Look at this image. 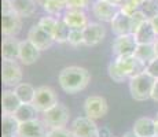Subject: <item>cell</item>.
Wrapping results in <instances>:
<instances>
[{
  "label": "cell",
  "mask_w": 158,
  "mask_h": 137,
  "mask_svg": "<svg viewBox=\"0 0 158 137\" xmlns=\"http://www.w3.org/2000/svg\"><path fill=\"white\" fill-rule=\"evenodd\" d=\"M58 82L63 92L76 95L88 87L91 82V74L87 69L80 66H68L62 69L58 75Z\"/></svg>",
  "instance_id": "6da1fadb"
},
{
  "label": "cell",
  "mask_w": 158,
  "mask_h": 137,
  "mask_svg": "<svg viewBox=\"0 0 158 137\" xmlns=\"http://www.w3.org/2000/svg\"><path fill=\"white\" fill-rule=\"evenodd\" d=\"M154 82H156V78L151 77L147 71L131 78L129 92H131L132 99H135L136 102H146V100L151 99Z\"/></svg>",
  "instance_id": "7a4b0ae2"
},
{
  "label": "cell",
  "mask_w": 158,
  "mask_h": 137,
  "mask_svg": "<svg viewBox=\"0 0 158 137\" xmlns=\"http://www.w3.org/2000/svg\"><path fill=\"white\" fill-rule=\"evenodd\" d=\"M22 30V18L11 8L8 0L2 4V33L4 37H17Z\"/></svg>",
  "instance_id": "3957f363"
},
{
  "label": "cell",
  "mask_w": 158,
  "mask_h": 137,
  "mask_svg": "<svg viewBox=\"0 0 158 137\" xmlns=\"http://www.w3.org/2000/svg\"><path fill=\"white\" fill-rule=\"evenodd\" d=\"M70 118V111L63 103H56L54 107L43 114V122L48 129H56V127H65Z\"/></svg>",
  "instance_id": "277c9868"
},
{
  "label": "cell",
  "mask_w": 158,
  "mask_h": 137,
  "mask_svg": "<svg viewBox=\"0 0 158 137\" xmlns=\"http://www.w3.org/2000/svg\"><path fill=\"white\" fill-rule=\"evenodd\" d=\"M56 103H59L58 102V95L51 87L43 85V87L36 88V95H35L32 104H33V107L37 110V112L44 114L51 107H54Z\"/></svg>",
  "instance_id": "5b68a950"
},
{
  "label": "cell",
  "mask_w": 158,
  "mask_h": 137,
  "mask_svg": "<svg viewBox=\"0 0 158 137\" xmlns=\"http://www.w3.org/2000/svg\"><path fill=\"white\" fill-rule=\"evenodd\" d=\"M23 73L17 60L3 59L2 62V80L7 88H15L22 82Z\"/></svg>",
  "instance_id": "8992f818"
},
{
  "label": "cell",
  "mask_w": 158,
  "mask_h": 137,
  "mask_svg": "<svg viewBox=\"0 0 158 137\" xmlns=\"http://www.w3.org/2000/svg\"><path fill=\"white\" fill-rule=\"evenodd\" d=\"M109 111V104L107 100L103 96L99 95H91L88 96L84 102V112L85 117L91 118V119L96 121L103 118Z\"/></svg>",
  "instance_id": "52a82bcc"
},
{
  "label": "cell",
  "mask_w": 158,
  "mask_h": 137,
  "mask_svg": "<svg viewBox=\"0 0 158 137\" xmlns=\"http://www.w3.org/2000/svg\"><path fill=\"white\" fill-rule=\"evenodd\" d=\"M91 11H92L94 17L98 21L103 23H111V21L120 14V6L114 4V3L103 2V0H95L91 4Z\"/></svg>",
  "instance_id": "ba28073f"
},
{
  "label": "cell",
  "mask_w": 158,
  "mask_h": 137,
  "mask_svg": "<svg viewBox=\"0 0 158 137\" xmlns=\"http://www.w3.org/2000/svg\"><path fill=\"white\" fill-rule=\"evenodd\" d=\"M136 48H138V42L133 34L117 36L111 44V54L114 58L131 56V55H135Z\"/></svg>",
  "instance_id": "9c48e42d"
},
{
  "label": "cell",
  "mask_w": 158,
  "mask_h": 137,
  "mask_svg": "<svg viewBox=\"0 0 158 137\" xmlns=\"http://www.w3.org/2000/svg\"><path fill=\"white\" fill-rule=\"evenodd\" d=\"M70 130L74 137H98L99 127L88 117H78L72 122Z\"/></svg>",
  "instance_id": "30bf717a"
},
{
  "label": "cell",
  "mask_w": 158,
  "mask_h": 137,
  "mask_svg": "<svg viewBox=\"0 0 158 137\" xmlns=\"http://www.w3.org/2000/svg\"><path fill=\"white\" fill-rule=\"evenodd\" d=\"M26 38H28V40L32 42L36 48H39L40 51L48 50V48H51V47H52V44L55 42V40H54V36L51 34V33L45 32L44 29H41L37 23H36V25H33L29 29L28 37H26Z\"/></svg>",
  "instance_id": "8fae6325"
},
{
  "label": "cell",
  "mask_w": 158,
  "mask_h": 137,
  "mask_svg": "<svg viewBox=\"0 0 158 137\" xmlns=\"http://www.w3.org/2000/svg\"><path fill=\"white\" fill-rule=\"evenodd\" d=\"M114 60L117 62V65L121 67V70H123V71L128 75L129 80L146 71V65H144V63H142L140 60L135 56V55H131V56L114 58Z\"/></svg>",
  "instance_id": "7c38bea8"
},
{
  "label": "cell",
  "mask_w": 158,
  "mask_h": 137,
  "mask_svg": "<svg viewBox=\"0 0 158 137\" xmlns=\"http://www.w3.org/2000/svg\"><path fill=\"white\" fill-rule=\"evenodd\" d=\"M84 33V45L94 47L98 45L105 40L106 37V27L99 22H89L83 29Z\"/></svg>",
  "instance_id": "4fadbf2b"
},
{
  "label": "cell",
  "mask_w": 158,
  "mask_h": 137,
  "mask_svg": "<svg viewBox=\"0 0 158 137\" xmlns=\"http://www.w3.org/2000/svg\"><path fill=\"white\" fill-rule=\"evenodd\" d=\"M48 127L45 126L43 119H33L28 122L19 123L18 137H47Z\"/></svg>",
  "instance_id": "5bb4252c"
},
{
  "label": "cell",
  "mask_w": 158,
  "mask_h": 137,
  "mask_svg": "<svg viewBox=\"0 0 158 137\" xmlns=\"http://www.w3.org/2000/svg\"><path fill=\"white\" fill-rule=\"evenodd\" d=\"M40 54H41V51L39 50V48H36L28 38L21 40L18 60H19L22 65L30 66V65H33V63H36L39 60V58H40Z\"/></svg>",
  "instance_id": "9a60e30c"
},
{
  "label": "cell",
  "mask_w": 158,
  "mask_h": 137,
  "mask_svg": "<svg viewBox=\"0 0 158 137\" xmlns=\"http://www.w3.org/2000/svg\"><path fill=\"white\" fill-rule=\"evenodd\" d=\"M132 132L136 137H158L156 119L148 117L138 118L132 126Z\"/></svg>",
  "instance_id": "2e32d148"
},
{
  "label": "cell",
  "mask_w": 158,
  "mask_h": 137,
  "mask_svg": "<svg viewBox=\"0 0 158 137\" xmlns=\"http://www.w3.org/2000/svg\"><path fill=\"white\" fill-rule=\"evenodd\" d=\"M60 18L68 23L70 29H84L89 23L84 10H66Z\"/></svg>",
  "instance_id": "e0dca14e"
},
{
  "label": "cell",
  "mask_w": 158,
  "mask_h": 137,
  "mask_svg": "<svg viewBox=\"0 0 158 137\" xmlns=\"http://www.w3.org/2000/svg\"><path fill=\"white\" fill-rule=\"evenodd\" d=\"M11 8L19 15L21 18H30L37 11V3L36 0H8Z\"/></svg>",
  "instance_id": "ac0fdd59"
},
{
  "label": "cell",
  "mask_w": 158,
  "mask_h": 137,
  "mask_svg": "<svg viewBox=\"0 0 158 137\" xmlns=\"http://www.w3.org/2000/svg\"><path fill=\"white\" fill-rule=\"evenodd\" d=\"M111 32L113 34L117 36H124V34H132V23H131V17L127 14H117V17L111 21L110 23Z\"/></svg>",
  "instance_id": "d6986e66"
},
{
  "label": "cell",
  "mask_w": 158,
  "mask_h": 137,
  "mask_svg": "<svg viewBox=\"0 0 158 137\" xmlns=\"http://www.w3.org/2000/svg\"><path fill=\"white\" fill-rule=\"evenodd\" d=\"M22 104L18 96L15 95L14 89H4L2 93V110L3 114L14 115V112L18 110V107Z\"/></svg>",
  "instance_id": "ffe728a7"
},
{
  "label": "cell",
  "mask_w": 158,
  "mask_h": 137,
  "mask_svg": "<svg viewBox=\"0 0 158 137\" xmlns=\"http://www.w3.org/2000/svg\"><path fill=\"white\" fill-rule=\"evenodd\" d=\"M19 40L17 37H4L2 42V58L8 60H17L19 55Z\"/></svg>",
  "instance_id": "44dd1931"
},
{
  "label": "cell",
  "mask_w": 158,
  "mask_h": 137,
  "mask_svg": "<svg viewBox=\"0 0 158 137\" xmlns=\"http://www.w3.org/2000/svg\"><path fill=\"white\" fill-rule=\"evenodd\" d=\"M133 36H135V40L138 44H154V41L158 37L148 19L133 33Z\"/></svg>",
  "instance_id": "7402d4cb"
},
{
  "label": "cell",
  "mask_w": 158,
  "mask_h": 137,
  "mask_svg": "<svg viewBox=\"0 0 158 137\" xmlns=\"http://www.w3.org/2000/svg\"><path fill=\"white\" fill-rule=\"evenodd\" d=\"M19 122L14 115L3 114L2 118V137H18Z\"/></svg>",
  "instance_id": "603a6c76"
},
{
  "label": "cell",
  "mask_w": 158,
  "mask_h": 137,
  "mask_svg": "<svg viewBox=\"0 0 158 137\" xmlns=\"http://www.w3.org/2000/svg\"><path fill=\"white\" fill-rule=\"evenodd\" d=\"M37 110L33 107L32 103H22L17 111L14 112V117L17 118V121L19 123H23L28 122V121L37 119Z\"/></svg>",
  "instance_id": "cb8c5ba5"
},
{
  "label": "cell",
  "mask_w": 158,
  "mask_h": 137,
  "mask_svg": "<svg viewBox=\"0 0 158 137\" xmlns=\"http://www.w3.org/2000/svg\"><path fill=\"white\" fill-rule=\"evenodd\" d=\"M14 92L18 96V99L21 100V103H32L36 95L35 87L28 82H21L19 85H17L14 88Z\"/></svg>",
  "instance_id": "d4e9b609"
},
{
  "label": "cell",
  "mask_w": 158,
  "mask_h": 137,
  "mask_svg": "<svg viewBox=\"0 0 158 137\" xmlns=\"http://www.w3.org/2000/svg\"><path fill=\"white\" fill-rule=\"evenodd\" d=\"M135 56L140 60L142 63H144L146 66L151 62L153 59H156V50H154L153 44H138V48L135 51Z\"/></svg>",
  "instance_id": "484cf974"
},
{
  "label": "cell",
  "mask_w": 158,
  "mask_h": 137,
  "mask_svg": "<svg viewBox=\"0 0 158 137\" xmlns=\"http://www.w3.org/2000/svg\"><path fill=\"white\" fill-rule=\"evenodd\" d=\"M43 8L48 15H54V17L59 18L68 10V3H66V0H47Z\"/></svg>",
  "instance_id": "4316f807"
},
{
  "label": "cell",
  "mask_w": 158,
  "mask_h": 137,
  "mask_svg": "<svg viewBox=\"0 0 158 137\" xmlns=\"http://www.w3.org/2000/svg\"><path fill=\"white\" fill-rule=\"evenodd\" d=\"M70 30L72 29L68 26V23H66L62 18H59V19H58L55 30H54V34H52L55 42H58V44H65V42H68Z\"/></svg>",
  "instance_id": "83f0119b"
},
{
  "label": "cell",
  "mask_w": 158,
  "mask_h": 137,
  "mask_svg": "<svg viewBox=\"0 0 158 137\" xmlns=\"http://www.w3.org/2000/svg\"><path fill=\"white\" fill-rule=\"evenodd\" d=\"M107 73H109V77L111 78L114 82H117V84H123L124 81L129 80L128 75L125 74V73L121 70V67L117 65V62L113 59L110 63H109L107 66Z\"/></svg>",
  "instance_id": "f1b7e54d"
},
{
  "label": "cell",
  "mask_w": 158,
  "mask_h": 137,
  "mask_svg": "<svg viewBox=\"0 0 158 137\" xmlns=\"http://www.w3.org/2000/svg\"><path fill=\"white\" fill-rule=\"evenodd\" d=\"M58 19H59V18L54 17V15H45V17H41L40 19H39L37 25L40 26L41 29H44L45 32L54 34V30H55V27H56Z\"/></svg>",
  "instance_id": "f546056e"
},
{
  "label": "cell",
  "mask_w": 158,
  "mask_h": 137,
  "mask_svg": "<svg viewBox=\"0 0 158 137\" xmlns=\"http://www.w3.org/2000/svg\"><path fill=\"white\" fill-rule=\"evenodd\" d=\"M148 18H147V15H146L142 10H138V11H135L132 15H131V23H132V34L136 32V30L139 29L143 23L147 21Z\"/></svg>",
  "instance_id": "4dcf8cb0"
},
{
  "label": "cell",
  "mask_w": 158,
  "mask_h": 137,
  "mask_svg": "<svg viewBox=\"0 0 158 137\" xmlns=\"http://www.w3.org/2000/svg\"><path fill=\"white\" fill-rule=\"evenodd\" d=\"M68 42L72 47H80L84 44V33L83 29H72L70 34H69V40Z\"/></svg>",
  "instance_id": "1f68e13d"
},
{
  "label": "cell",
  "mask_w": 158,
  "mask_h": 137,
  "mask_svg": "<svg viewBox=\"0 0 158 137\" xmlns=\"http://www.w3.org/2000/svg\"><path fill=\"white\" fill-rule=\"evenodd\" d=\"M140 10L147 15L148 19L156 17V15H158V0H147Z\"/></svg>",
  "instance_id": "d6a6232c"
},
{
  "label": "cell",
  "mask_w": 158,
  "mask_h": 137,
  "mask_svg": "<svg viewBox=\"0 0 158 137\" xmlns=\"http://www.w3.org/2000/svg\"><path fill=\"white\" fill-rule=\"evenodd\" d=\"M68 10H84L91 6V0H66Z\"/></svg>",
  "instance_id": "836d02e7"
},
{
  "label": "cell",
  "mask_w": 158,
  "mask_h": 137,
  "mask_svg": "<svg viewBox=\"0 0 158 137\" xmlns=\"http://www.w3.org/2000/svg\"><path fill=\"white\" fill-rule=\"evenodd\" d=\"M47 137H74L72 130L66 127H56V129H50L47 133Z\"/></svg>",
  "instance_id": "e575fe53"
},
{
  "label": "cell",
  "mask_w": 158,
  "mask_h": 137,
  "mask_svg": "<svg viewBox=\"0 0 158 137\" xmlns=\"http://www.w3.org/2000/svg\"><path fill=\"white\" fill-rule=\"evenodd\" d=\"M146 71H147L151 77H154L156 80H158V56L146 66Z\"/></svg>",
  "instance_id": "d590c367"
},
{
  "label": "cell",
  "mask_w": 158,
  "mask_h": 137,
  "mask_svg": "<svg viewBox=\"0 0 158 137\" xmlns=\"http://www.w3.org/2000/svg\"><path fill=\"white\" fill-rule=\"evenodd\" d=\"M120 10H121V13H123V14H127V15H129V17H131V15L135 13V11H138V8H136L132 3H129L128 0H125V2L120 6Z\"/></svg>",
  "instance_id": "8d00e7d4"
},
{
  "label": "cell",
  "mask_w": 158,
  "mask_h": 137,
  "mask_svg": "<svg viewBox=\"0 0 158 137\" xmlns=\"http://www.w3.org/2000/svg\"><path fill=\"white\" fill-rule=\"evenodd\" d=\"M98 137H113V133H111L110 127L102 126V127H99V135H98Z\"/></svg>",
  "instance_id": "74e56055"
},
{
  "label": "cell",
  "mask_w": 158,
  "mask_h": 137,
  "mask_svg": "<svg viewBox=\"0 0 158 137\" xmlns=\"http://www.w3.org/2000/svg\"><path fill=\"white\" fill-rule=\"evenodd\" d=\"M151 99H153L154 102H158V80H156V82H154L153 92H151Z\"/></svg>",
  "instance_id": "f35d334b"
},
{
  "label": "cell",
  "mask_w": 158,
  "mask_h": 137,
  "mask_svg": "<svg viewBox=\"0 0 158 137\" xmlns=\"http://www.w3.org/2000/svg\"><path fill=\"white\" fill-rule=\"evenodd\" d=\"M148 21H150V23H151V26H153L156 34L158 36V15H156V17H153V18H150Z\"/></svg>",
  "instance_id": "ab89813d"
},
{
  "label": "cell",
  "mask_w": 158,
  "mask_h": 137,
  "mask_svg": "<svg viewBox=\"0 0 158 137\" xmlns=\"http://www.w3.org/2000/svg\"><path fill=\"white\" fill-rule=\"evenodd\" d=\"M129 3H132L133 6H135L136 8H138V10H140L142 7H143V4L146 2H147V0H128Z\"/></svg>",
  "instance_id": "60d3db41"
},
{
  "label": "cell",
  "mask_w": 158,
  "mask_h": 137,
  "mask_svg": "<svg viewBox=\"0 0 158 137\" xmlns=\"http://www.w3.org/2000/svg\"><path fill=\"white\" fill-rule=\"evenodd\" d=\"M103 2H109V3H114V4H118V6H121L125 0H103Z\"/></svg>",
  "instance_id": "b9f144b4"
},
{
  "label": "cell",
  "mask_w": 158,
  "mask_h": 137,
  "mask_svg": "<svg viewBox=\"0 0 158 137\" xmlns=\"http://www.w3.org/2000/svg\"><path fill=\"white\" fill-rule=\"evenodd\" d=\"M154 50H156V55H157V56H158V37H157V40L156 41H154Z\"/></svg>",
  "instance_id": "7bdbcfd3"
},
{
  "label": "cell",
  "mask_w": 158,
  "mask_h": 137,
  "mask_svg": "<svg viewBox=\"0 0 158 137\" xmlns=\"http://www.w3.org/2000/svg\"><path fill=\"white\" fill-rule=\"evenodd\" d=\"M123 137H136V135H135V133H133V132H127V133H125V135H124Z\"/></svg>",
  "instance_id": "ee69618b"
},
{
  "label": "cell",
  "mask_w": 158,
  "mask_h": 137,
  "mask_svg": "<svg viewBox=\"0 0 158 137\" xmlns=\"http://www.w3.org/2000/svg\"><path fill=\"white\" fill-rule=\"evenodd\" d=\"M45 2H47V0H36V3H37L39 6H41V7L45 4Z\"/></svg>",
  "instance_id": "f6af8a7d"
},
{
  "label": "cell",
  "mask_w": 158,
  "mask_h": 137,
  "mask_svg": "<svg viewBox=\"0 0 158 137\" xmlns=\"http://www.w3.org/2000/svg\"><path fill=\"white\" fill-rule=\"evenodd\" d=\"M156 123H157V133H158V112H157V117H156Z\"/></svg>",
  "instance_id": "bcb514c9"
}]
</instances>
